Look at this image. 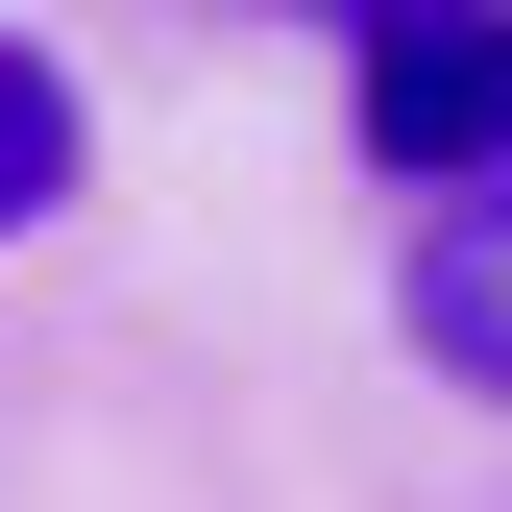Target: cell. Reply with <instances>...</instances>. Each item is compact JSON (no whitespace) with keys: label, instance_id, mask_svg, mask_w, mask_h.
Returning a JSON list of instances; mask_svg holds the SVG:
<instances>
[{"label":"cell","instance_id":"6da1fadb","mask_svg":"<svg viewBox=\"0 0 512 512\" xmlns=\"http://www.w3.org/2000/svg\"><path fill=\"white\" fill-rule=\"evenodd\" d=\"M366 171H415V196H488V171H512V0L366 25Z\"/></svg>","mask_w":512,"mask_h":512},{"label":"cell","instance_id":"7a4b0ae2","mask_svg":"<svg viewBox=\"0 0 512 512\" xmlns=\"http://www.w3.org/2000/svg\"><path fill=\"white\" fill-rule=\"evenodd\" d=\"M415 366H439V391H488V415H512V171H488V196H439V220H415Z\"/></svg>","mask_w":512,"mask_h":512},{"label":"cell","instance_id":"3957f363","mask_svg":"<svg viewBox=\"0 0 512 512\" xmlns=\"http://www.w3.org/2000/svg\"><path fill=\"white\" fill-rule=\"evenodd\" d=\"M74 171H98V98L0 25V244H25V220H74Z\"/></svg>","mask_w":512,"mask_h":512},{"label":"cell","instance_id":"277c9868","mask_svg":"<svg viewBox=\"0 0 512 512\" xmlns=\"http://www.w3.org/2000/svg\"><path fill=\"white\" fill-rule=\"evenodd\" d=\"M269 25H342V49H366V25H415V0H269Z\"/></svg>","mask_w":512,"mask_h":512}]
</instances>
